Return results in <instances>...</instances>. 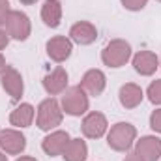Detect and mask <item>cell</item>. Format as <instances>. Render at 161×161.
I'll return each instance as SVG.
<instances>
[{
	"mask_svg": "<svg viewBox=\"0 0 161 161\" xmlns=\"http://www.w3.org/2000/svg\"><path fill=\"white\" fill-rule=\"evenodd\" d=\"M64 118V111L58 105V101L54 97H47L43 99L38 107V114H36V125L41 131H51L54 127H58Z\"/></svg>",
	"mask_w": 161,
	"mask_h": 161,
	"instance_id": "obj_1",
	"label": "cell"
},
{
	"mask_svg": "<svg viewBox=\"0 0 161 161\" xmlns=\"http://www.w3.org/2000/svg\"><path fill=\"white\" fill-rule=\"evenodd\" d=\"M137 139V129L129 122L114 124L107 133V144L114 152H127L133 146V141Z\"/></svg>",
	"mask_w": 161,
	"mask_h": 161,
	"instance_id": "obj_2",
	"label": "cell"
},
{
	"mask_svg": "<svg viewBox=\"0 0 161 161\" xmlns=\"http://www.w3.org/2000/svg\"><path fill=\"white\" fill-rule=\"evenodd\" d=\"M131 58V45L125 40H113L101 51V62L109 68H122Z\"/></svg>",
	"mask_w": 161,
	"mask_h": 161,
	"instance_id": "obj_3",
	"label": "cell"
},
{
	"mask_svg": "<svg viewBox=\"0 0 161 161\" xmlns=\"http://www.w3.org/2000/svg\"><path fill=\"white\" fill-rule=\"evenodd\" d=\"M88 94L80 86L66 88L62 96V111L69 116H80L88 111Z\"/></svg>",
	"mask_w": 161,
	"mask_h": 161,
	"instance_id": "obj_4",
	"label": "cell"
},
{
	"mask_svg": "<svg viewBox=\"0 0 161 161\" xmlns=\"http://www.w3.org/2000/svg\"><path fill=\"white\" fill-rule=\"evenodd\" d=\"M6 32L9 38L17 41H25L28 40L30 32H32V25H30V19L26 13L23 11H17V9H11L8 21H6Z\"/></svg>",
	"mask_w": 161,
	"mask_h": 161,
	"instance_id": "obj_5",
	"label": "cell"
},
{
	"mask_svg": "<svg viewBox=\"0 0 161 161\" xmlns=\"http://www.w3.org/2000/svg\"><path fill=\"white\" fill-rule=\"evenodd\" d=\"M0 148L9 156H19L26 148V137L17 129H0Z\"/></svg>",
	"mask_w": 161,
	"mask_h": 161,
	"instance_id": "obj_6",
	"label": "cell"
},
{
	"mask_svg": "<svg viewBox=\"0 0 161 161\" xmlns=\"http://www.w3.org/2000/svg\"><path fill=\"white\" fill-rule=\"evenodd\" d=\"M0 82H2V88L8 92V96L13 99V101H19L23 92H25V82L21 73L13 68V66H8L4 69V73L0 75Z\"/></svg>",
	"mask_w": 161,
	"mask_h": 161,
	"instance_id": "obj_7",
	"label": "cell"
},
{
	"mask_svg": "<svg viewBox=\"0 0 161 161\" xmlns=\"http://www.w3.org/2000/svg\"><path fill=\"white\" fill-rule=\"evenodd\" d=\"M107 127H109V122L105 118V114L101 113H88L84 116V120L80 124V129H82V135L88 137V139H99L107 133Z\"/></svg>",
	"mask_w": 161,
	"mask_h": 161,
	"instance_id": "obj_8",
	"label": "cell"
},
{
	"mask_svg": "<svg viewBox=\"0 0 161 161\" xmlns=\"http://www.w3.org/2000/svg\"><path fill=\"white\" fill-rule=\"evenodd\" d=\"M45 49H47L49 58L60 64V62H66L71 56L73 41L69 40V38H66V36H54V38H51V40L47 41Z\"/></svg>",
	"mask_w": 161,
	"mask_h": 161,
	"instance_id": "obj_9",
	"label": "cell"
},
{
	"mask_svg": "<svg viewBox=\"0 0 161 161\" xmlns=\"http://www.w3.org/2000/svg\"><path fill=\"white\" fill-rule=\"evenodd\" d=\"M135 154L144 161L161 159V139H158L156 135L141 137L135 144Z\"/></svg>",
	"mask_w": 161,
	"mask_h": 161,
	"instance_id": "obj_10",
	"label": "cell"
},
{
	"mask_svg": "<svg viewBox=\"0 0 161 161\" xmlns=\"http://www.w3.org/2000/svg\"><path fill=\"white\" fill-rule=\"evenodd\" d=\"M79 86L88 94V96L97 97V96L103 94V90H105V86H107V77H105V73H103L101 69H88V71L82 75Z\"/></svg>",
	"mask_w": 161,
	"mask_h": 161,
	"instance_id": "obj_11",
	"label": "cell"
},
{
	"mask_svg": "<svg viewBox=\"0 0 161 161\" xmlns=\"http://www.w3.org/2000/svg\"><path fill=\"white\" fill-rule=\"evenodd\" d=\"M68 79H69L68 77V71L62 66H58V68H54L51 73H47L43 77V88H45V92L49 96L64 94L66 88H68Z\"/></svg>",
	"mask_w": 161,
	"mask_h": 161,
	"instance_id": "obj_12",
	"label": "cell"
},
{
	"mask_svg": "<svg viewBox=\"0 0 161 161\" xmlns=\"http://www.w3.org/2000/svg\"><path fill=\"white\" fill-rule=\"evenodd\" d=\"M69 133L68 131H53L51 135H47L43 141H41V148L47 156L54 158V156H62V152L66 150L68 142H69Z\"/></svg>",
	"mask_w": 161,
	"mask_h": 161,
	"instance_id": "obj_13",
	"label": "cell"
},
{
	"mask_svg": "<svg viewBox=\"0 0 161 161\" xmlns=\"http://www.w3.org/2000/svg\"><path fill=\"white\" fill-rule=\"evenodd\" d=\"M133 68L137 73H141L142 77H150L156 73V69L159 68V58L156 53L152 51H139L133 56Z\"/></svg>",
	"mask_w": 161,
	"mask_h": 161,
	"instance_id": "obj_14",
	"label": "cell"
},
{
	"mask_svg": "<svg viewBox=\"0 0 161 161\" xmlns=\"http://www.w3.org/2000/svg\"><path fill=\"white\" fill-rule=\"evenodd\" d=\"M69 40L79 45H90L97 40V28L88 21H79L69 28Z\"/></svg>",
	"mask_w": 161,
	"mask_h": 161,
	"instance_id": "obj_15",
	"label": "cell"
},
{
	"mask_svg": "<svg viewBox=\"0 0 161 161\" xmlns=\"http://www.w3.org/2000/svg\"><path fill=\"white\" fill-rule=\"evenodd\" d=\"M118 97H120L122 107H125V109H135V107L141 105V101H142V97H144V92H142V88H141L139 84H135V82H125L120 88V92H118Z\"/></svg>",
	"mask_w": 161,
	"mask_h": 161,
	"instance_id": "obj_16",
	"label": "cell"
},
{
	"mask_svg": "<svg viewBox=\"0 0 161 161\" xmlns=\"http://www.w3.org/2000/svg\"><path fill=\"white\" fill-rule=\"evenodd\" d=\"M41 21L49 28H56L62 21V4L60 0H45L41 6Z\"/></svg>",
	"mask_w": 161,
	"mask_h": 161,
	"instance_id": "obj_17",
	"label": "cell"
},
{
	"mask_svg": "<svg viewBox=\"0 0 161 161\" xmlns=\"http://www.w3.org/2000/svg\"><path fill=\"white\" fill-rule=\"evenodd\" d=\"M36 109L30 103H21L19 107H15L9 114V124L15 127H28L34 120Z\"/></svg>",
	"mask_w": 161,
	"mask_h": 161,
	"instance_id": "obj_18",
	"label": "cell"
},
{
	"mask_svg": "<svg viewBox=\"0 0 161 161\" xmlns=\"http://www.w3.org/2000/svg\"><path fill=\"white\" fill-rule=\"evenodd\" d=\"M62 158L66 161H86L88 158V146L82 139H71L62 152Z\"/></svg>",
	"mask_w": 161,
	"mask_h": 161,
	"instance_id": "obj_19",
	"label": "cell"
},
{
	"mask_svg": "<svg viewBox=\"0 0 161 161\" xmlns=\"http://www.w3.org/2000/svg\"><path fill=\"white\" fill-rule=\"evenodd\" d=\"M146 96L154 105H161V79H156L150 82V86L146 90Z\"/></svg>",
	"mask_w": 161,
	"mask_h": 161,
	"instance_id": "obj_20",
	"label": "cell"
},
{
	"mask_svg": "<svg viewBox=\"0 0 161 161\" xmlns=\"http://www.w3.org/2000/svg\"><path fill=\"white\" fill-rule=\"evenodd\" d=\"M120 2H122V6L125 9H129V11H141L148 4V0H120Z\"/></svg>",
	"mask_w": 161,
	"mask_h": 161,
	"instance_id": "obj_21",
	"label": "cell"
},
{
	"mask_svg": "<svg viewBox=\"0 0 161 161\" xmlns=\"http://www.w3.org/2000/svg\"><path fill=\"white\" fill-rule=\"evenodd\" d=\"M150 127H152L156 133H161V109H156V111L150 114Z\"/></svg>",
	"mask_w": 161,
	"mask_h": 161,
	"instance_id": "obj_22",
	"label": "cell"
},
{
	"mask_svg": "<svg viewBox=\"0 0 161 161\" xmlns=\"http://www.w3.org/2000/svg\"><path fill=\"white\" fill-rule=\"evenodd\" d=\"M9 13H11L9 2H8V0H0V25H6V21H8Z\"/></svg>",
	"mask_w": 161,
	"mask_h": 161,
	"instance_id": "obj_23",
	"label": "cell"
},
{
	"mask_svg": "<svg viewBox=\"0 0 161 161\" xmlns=\"http://www.w3.org/2000/svg\"><path fill=\"white\" fill-rule=\"evenodd\" d=\"M8 43H9V36H8V32L0 30V51H2V49H6V47H8Z\"/></svg>",
	"mask_w": 161,
	"mask_h": 161,
	"instance_id": "obj_24",
	"label": "cell"
},
{
	"mask_svg": "<svg viewBox=\"0 0 161 161\" xmlns=\"http://www.w3.org/2000/svg\"><path fill=\"white\" fill-rule=\"evenodd\" d=\"M122 161H144V159H141V158H139V156L133 152V154H127V156H125Z\"/></svg>",
	"mask_w": 161,
	"mask_h": 161,
	"instance_id": "obj_25",
	"label": "cell"
},
{
	"mask_svg": "<svg viewBox=\"0 0 161 161\" xmlns=\"http://www.w3.org/2000/svg\"><path fill=\"white\" fill-rule=\"evenodd\" d=\"M6 68H8V64H6V58L0 54V75L4 73V69H6Z\"/></svg>",
	"mask_w": 161,
	"mask_h": 161,
	"instance_id": "obj_26",
	"label": "cell"
},
{
	"mask_svg": "<svg viewBox=\"0 0 161 161\" xmlns=\"http://www.w3.org/2000/svg\"><path fill=\"white\" fill-rule=\"evenodd\" d=\"M15 161H38V159L32 158V156H21V158H17Z\"/></svg>",
	"mask_w": 161,
	"mask_h": 161,
	"instance_id": "obj_27",
	"label": "cell"
},
{
	"mask_svg": "<svg viewBox=\"0 0 161 161\" xmlns=\"http://www.w3.org/2000/svg\"><path fill=\"white\" fill-rule=\"evenodd\" d=\"M21 4H25V6H32V4H36L38 0H19Z\"/></svg>",
	"mask_w": 161,
	"mask_h": 161,
	"instance_id": "obj_28",
	"label": "cell"
},
{
	"mask_svg": "<svg viewBox=\"0 0 161 161\" xmlns=\"http://www.w3.org/2000/svg\"><path fill=\"white\" fill-rule=\"evenodd\" d=\"M0 161H8V156H6L2 150H0Z\"/></svg>",
	"mask_w": 161,
	"mask_h": 161,
	"instance_id": "obj_29",
	"label": "cell"
},
{
	"mask_svg": "<svg viewBox=\"0 0 161 161\" xmlns=\"http://www.w3.org/2000/svg\"><path fill=\"white\" fill-rule=\"evenodd\" d=\"M159 66H161V60H159Z\"/></svg>",
	"mask_w": 161,
	"mask_h": 161,
	"instance_id": "obj_30",
	"label": "cell"
},
{
	"mask_svg": "<svg viewBox=\"0 0 161 161\" xmlns=\"http://www.w3.org/2000/svg\"><path fill=\"white\" fill-rule=\"evenodd\" d=\"M158 2H161V0H158Z\"/></svg>",
	"mask_w": 161,
	"mask_h": 161,
	"instance_id": "obj_31",
	"label": "cell"
}]
</instances>
